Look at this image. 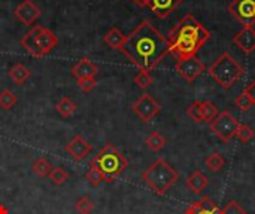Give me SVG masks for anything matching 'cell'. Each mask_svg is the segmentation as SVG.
<instances>
[{"label": "cell", "instance_id": "8fae6325", "mask_svg": "<svg viewBox=\"0 0 255 214\" xmlns=\"http://www.w3.org/2000/svg\"><path fill=\"white\" fill-rule=\"evenodd\" d=\"M66 153L76 162L82 161L87 155H90V152L93 150L91 143H88L82 136H75L66 146H64Z\"/></svg>", "mask_w": 255, "mask_h": 214}, {"label": "cell", "instance_id": "3957f363", "mask_svg": "<svg viewBox=\"0 0 255 214\" xmlns=\"http://www.w3.org/2000/svg\"><path fill=\"white\" fill-rule=\"evenodd\" d=\"M90 167H97L102 171L105 182L112 183L126 171V168L128 167V161L114 144L108 143L91 159Z\"/></svg>", "mask_w": 255, "mask_h": 214}, {"label": "cell", "instance_id": "7a4b0ae2", "mask_svg": "<svg viewBox=\"0 0 255 214\" xmlns=\"http://www.w3.org/2000/svg\"><path fill=\"white\" fill-rule=\"evenodd\" d=\"M211 39L209 30L203 27L193 15H185L167 36L169 52L178 60L193 57Z\"/></svg>", "mask_w": 255, "mask_h": 214}, {"label": "cell", "instance_id": "4dcf8cb0", "mask_svg": "<svg viewBox=\"0 0 255 214\" xmlns=\"http://www.w3.org/2000/svg\"><path fill=\"white\" fill-rule=\"evenodd\" d=\"M85 179L91 186H99L102 182H105V177H103L102 171L97 167H90L88 173L85 174Z\"/></svg>", "mask_w": 255, "mask_h": 214}, {"label": "cell", "instance_id": "d590c367", "mask_svg": "<svg viewBox=\"0 0 255 214\" xmlns=\"http://www.w3.org/2000/svg\"><path fill=\"white\" fill-rule=\"evenodd\" d=\"M245 92L250 95V98L253 100V104L255 106V79L247 86V88H245Z\"/></svg>", "mask_w": 255, "mask_h": 214}, {"label": "cell", "instance_id": "83f0119b", "mask_svg": "<svg viewBox=\"0 0 255 214\" xmlns=\"http://www.w3.org/2000/svg\"><path fill=\"white\" fill-rule=\"evenodd\" d=\"M152 76L148 70H140L136 76H134V83L140 88V89H148L152 85Z\"/></svg>", "mask_w": 255, "mask_h": 214}, {"label": "cell", "instance_id": "52a82bcc", "mask_svg": "<svg viewBox=\"0 0 255 214\" xmlns=\"http://www.w3.org/2000/svg\"><path fill=\"white\" fill-rule=\"evenodd\" d=\"M133 112L139 116V119L145 124L151 122L161 110V106L158 104V101L149 95V94H142L131 106Z\"/></svg>", "mask_w": 255, "mask_h": 214}, {"label": "cell", "instance_id": "44dd1931", "mask_svg": "<svg viewBox=\"0 0 255 214\" xmlns=\"http://www.w3.org/2000/svg\"><path fill=\"white\" fill-rule=\"evenodd\" d=\"M57 112L63 118H70L76 112V103L73 100H70L69 97H63L57 103Z\"/></svg>", "mask_w": 255, "mask_h": 214}, {"label": "cell", "instance_id": "603a6c76", "mask_svg": "<svg viewBox=\"0 0 255 214\" xmlns=\"http://www.w3.org/2000/svg\"><path fill=\"white\" fill-rule=\"evenodd\" d=\"M145 143H146V146H148L152 152H158V150H161V149L167 144V140H166L160 133L154 131V133H151V134L146 137Z\"/></svg>", "mask_w": 255, "mask_h": 214}, {"label": "cell", "instance_id": "e575fe53", "mask_svg": "<svg viewBox=\"0 0 255 214\" xmlns=\"http://www.w3.org/2000/svg\"><path fill=\"white\" fill-rule=\"evenodd\" d=\"M97 82H96V77H82V79H78V86L81 91L84 92H90L96 88Z\"/></svg>", "mask_w": 255, "mask_h": 214}, {"label": "cell", "instance_id": "9a60e30c", "mask_svg": "<svg viewBox=\"0 0 255 214\" xmlns=\"http://www.w3.org/2000/svg\"><path fill=\"white\" fill-rule=\"evenodd\" d=\"M97 73H99V67L90 58H81L72 67V76L76 77V80L82 77H96Z\"/></svg>", "mask_w": 255, "mask_h": 214}, {"label": "cell", "instance_id": "8d00e7d4", "mask_svg": "<svg viewBox=\"0 0 255 214\" xmlns=\"http://www.w3.org/2000/svg\"><path fill=\"white\" fill-rule=\"evenodd\" d=\"M134 4H137V6H140V7H143V6H146L148 4V0H131Z\"/></svg>", "mask_w": 255, "mask_h": 214}, {"label": "cell", "instance_id": "d6a6232c", "mask_svg": "<svg viewBox=\"0 0 255 214\" xmlns=\"http://www.w3.org/2000/svg\"><path fill=\"white\" fill-rule=\"evenodd\" d=\"M235 104L239 107V110H242V112H248L254 104H253V100L250 98V95L244 91L238 98H236V101H235Z\"/></svg>", "mask_w": 255, "mask_h": 214}, {"label": "cell", "instance_id": "f35d334b", "mask_svg": "<svg viewBox=\"0 0 255 214\" xmlns=\"http://www.w3.org/2000/svg\"><path fill=\"white\" fill-rule=\"evenodd\" d=\"M0 214H9V213H7V210H6V207H4V206H0Z\"/></svg>", "mask_w": 255, "mask_h": 214}, {"label": "cell", "instance_id": "cb8c5ba5", "mask_svg": "<svg viewBox=\"0 0 255 214\" xmlns=\"http://www.w3.org/2000/svg\"><path fill=\"white\" fill-rule=\"evenodd\" d=\"M218 113H220L218 107L212 101H209V100L202 101V118H203V122L211 124L218 116Z\"/></svg>", "mask_w": 255, "mask_h": 214}, {"label": "cell", "instance_id": "7c38bea8", "mask_svg": "<svg viewBox=\"0 0 255 214\" xmlns=\"http://www.w3.org/2000/svg\"><path fill=\"white\" fill-rule=\"evenodd\" d=\"M15 16L24 25H31L40 16V9L31 0H22L13 10Z\"/></svg>", "mask_w": 255, "mask_h": 214}, {"label": "cell", "instance_id": "6da1fadb", "mask_svg": "<svg viewBox=\"0 0 255 214\" xmlns=\"http://www.w3.org/2000/svg\"><path fill=\"white\" fill-rule=\"evenodd\" d=\"M131 64L151 71L169 54V42L148 19L142 21L127 37L120 49Z\"/></svg>", "mask_w": 255, "mask_h": 214}, {"label": "cell", "instance_id": "f1b7e54d", "mask_svg": "<svg viewBox=\"0 0 255 214\" xmlns=\"http://www.w3.org/2000/svg\"><path fill=\"white\" fill-rule=\"evenodd\" d=\"M75 209L79 214H91L94 212V203L88 198V197H81L76 204Z\"/></svg>", "mask_w": 255, "mask_h": 214}, {"label": "cell", "instance_id": "74e56055", "mask_svg": "<svg viewBox=\"0 0 255 214\" xmlns=\"http://www.w3.org/2000/svg\"><path fill=\"white\" fill-rule=\"evenodd\" d=\"M184 214H196V213H194V210H193V207L190 206V207H188V209L185 210V213H184Z\"/></svg>", "mask_w": 255, "mask_h": 214}, {"label": "cell", "instance_id": "f546056e", "mask_svg": "<svg viewBox=\"0 0 255 214\" xmlns=\"http://www.w3.org/2000/svg\"><path fill=\"white\" fill-rule=\"evenodd\" d=\"M255 133L254 130L248 125V124H241L236 133V137L242 142V143H248L254 139Z\"/></svg>", "mask_w": 255, "mask_h": 214}, {"label": "cell", "instance_id": "836d02e7", "mask_svg": "<svg viewBox=\"0 0 255 214\" xmlns=\"http://www.w3.org/2000/svg\"><path fill=\"white\" fill-rule=\"evenodd\" d=\"M223 214H248L247 210L238 203V201H230L223 210H221Z\"/></svg>", "mask_w": 255, "mask_h": 214}, {"label": "cell", "instance_id": "1f68e13d", "mask_svg": "<svg viewBox=\"0 0 255 214\" xmlns=\"http://www.w3.org/2000/svg\"><path fill=\"white\" fill-rule=\"evenodd\" d=\"M187 113H188V116H190L194 122L202 124V122H203V118H202V101H194V103L188 107Z\"/></svg>", "mask_w": 255, "mask_h": 214}, {"label": "cell", "instance_id": "e0dca14e", "mask_svg": "<svg viewBox=\"0 0 255 214\" xmlns=\"http://www.w3.org/2000/svg\"><path fill=\"white\" fill-rule=\"evenodd\" d=\"M187 186L194 192V194H202L206 188H208V185H209V180H208V177L200 171V170H196L188 179H187Z\"/></svg>", "mask_w": 255, "mask_h": 214}, {"label": "cell", "instance_id": "ffe728a7", "mask_svg": "<svg viewBox=\"0 0 255 214\" xmlns=\"http://www.w3.org/2000/svg\"><path fill=\"white\" fill-rule=\"evenodd\" d=\"M191 207L196 214H223L221 210L217 207V204L212 203L208 197H203L202 200L193 203Z\"/></svg>", "mask_w": 255, "mask_h": 214}, {"label": "cell", "instance_id": "5b68a950", "mask_svg": "<svg viewBox=\"0 0 255 214\" xmlns=\"http://www.w3.org/2000/svg\"><path fill=\"white\" fill-rule=\"evenodd\" d=\"M244 67L233 58L230 52H223L209 67V74L224 89L232 88L244 74Z\"/></svg>", "mask_w": 255, "mask_h": 214}, {"label": "cell", "instance_id": "d6986e66", "mask_svg": "<svg viewBox=\"0 0 255 214\" xmlns=\"http://www.w3.org/2000/svg\"><path fill=\"white\" fill-rule=\"evenodd\" d=\"M37 28H39V25H34L33 28H30L24 36H22V39H21V46L31 55V57H36V58H39V55H37V48H36V33H37Z\"/></svg>", "mask_w": 255, "mask_h": 214}, {"label": "cell", "instance_id": "8992f818", "mask_svg": "<svg viewBox=\"0 0 255 214\" xmlns=\"http://www.w3.org/2000/svg\"><path fill=\"white\" fill-rule=\"evenodd\" d=\"M239 125V121L229 110L218 113V116L209 124L211 131L224 143H229L233 137H236Z\"/></svg>", "mask_w": 255, "mask_h": 214}, {"label": "cell", "instance_id": "7402d4cb", "mask_svg": "<svg viewBox=\"0 0 255 214\" xmlns=\"http://www.w3.org/2000/svg\"><path fill=\"white\" fill-rule=\"evenodd\" d=\"M31 170H33V173L36 174V176H39V177H48L49 176V173H51V170H52V164L46 159V158H37L34 162H33V165H31Z\"/></svg>", "mask_w": 255, "mask_h": 214}, {"label": "cell", "instance_id": "9c48e42d", "mask_svg": "<svg viewBox=\"0 0 255 214\" xmlns=\"http://www.w3.org/2000/svg\"><path fill=\"white\" fill-rule=\"evenodd\" d=\"M175 69L181 74V77H184L187 82H194L205 71V64L202 63V60L193 55V57L178 60Z\"/></svg>", "mask_w": 255, "mask_h": 214}, {"label": "cell", "instance_id": "4316f807", "mask_svg": "<svg viewBox=\"0 0 255 214\" xmlns=\"http://www.w3.org/2000/svg\"><path fill=\"white\" fill-rule=\"evenodd\" d=\"M48 177L51 179V182H52L54 185L61 186V185H64V183L67 182L69 173H67L64 168H61V167H52V170H51V173H49Z\"/></svg>", "mask_w": 255, "mask_h": 214}, {"label": "cell", "instance_id": "277c9868", "mask_svg": "<svg viewBox=\"0 0 255 214\" xmlns=\"http://www.w3.org/2000/svg\"><path fill=\"white\" fill-rule=\"evenodd\" d=\"M142 179L157 195H164L178 182L179 173L167 161L160 158L142 173Z\"/></svg>", "mask_w": 255, "mask_h": 214}, {"label": "cell", "instance_id": "ac0fdd59", "mask_svg": "<svg viewBox=\"0 0 255 214\" xmlns=\"http://www.w3.org/2000/svg\"><path fill=\"white\" fill-rule=\"evenodd\" d=\"M126 37H127V36H124V34L121 33L120 28L114 27V28H111V30L103 36V42H105L111 49L120 51V49L123 48L124 42H126Z\"/></svg>", "mask_w": 255, "mask_h": 214}, {"label": "cell", "instance_id": "4fadbf2b", "mask_svg": "<svg viewBox=\"0 0 255 214\" xmlns=\"http://www.w3.org/2000/svg\"><path fill=\"white\" fill-rule=\"evenodd\" d=\"M233 43L244 52L253 54L255 51V30L253 27H244L236 36L233 37Z\"/></svg>", "mask_w": 255, "mask_h": 214}, {"label": "cell", "instance_id": "d4e9b609", "mask_svg": "<svg viewBox=\"0 0 255 214\" xmlns=\"http://www.w3.org/2000/svg\"><path fill=\"white\" fill-rule=\"evenodd\" d=\"M205 164L206 167L211 170V171H221L226 165V159L221 153L218 152H214L212 155H209L206 159H205Z\"/></svg>", "mask_w": 255, "mask_h": 214}, {"label": "cell", "instance_id": "5bb4252c", "mask_svg": "<svg viewBox=\"0 0 255 214\" xmlns=\"http://www.w3.org/2000/svg\"><path fill=\"white\" fill-rule=\"evenodd\" d=\"M182 0H148V7L160 18L166 19L173 10L179 7Z\"/></svg>", "mask_w": 255, "mask_h": 214}, {"label": "cell", "instance_id": "484cf974", "mask_svg": "<svg viewBox=\"0 0 255 214\" xmlns=\"http://www.w3.org/2000/svg\"><path fill=\"white\" fill-rule=\"evenodd\" d=\"M16 103H18V98L10 89H3L0 92V107L3 110H10Z\"/></svg>", "mask_w": 255, "mask_h": 214}, {"label": "cell", "instance_id": "ba28073f", "mask_svg": "<svg viewBox=\"0 0 255 214\" xmlns=\"http://www.w3.org/2000/svg\"><path fill=\"white\" fill-rule=\"evenodd\" d=\"M229 12L244 27H253L255 24V0H233L229 4Z\"/></svg>", "mask_w": 255, "mask_h": 214}, {"label": "cell", "instance_id": "30bf717a", "mask_svg": "<svg viewBox=\"0 0 255 214\" xmlns=\"http://www.w3.org/2000/svg\"><path fill=\"white\" fill-rule=\"evenodd\" d=\"M58 43V39L54 31L39 25L37 33H36V48H37V55L39 58L46 57Z\"/></svg>", "mask_w": 255, "mask_h": 214}, {"label": "cell", "instance_id": "2e32d148", "mask_svg": "<svg viewBox=\"0 0 255 214\" xmlns=\"http://www.w3.org/2000/svg\"><path fill=\"white\" fill-rule=\"evenodd\" d=\"M9 77L12 79V82H13L15 85L21 86V85H24V83L31 77V71H30V69L25 67L24 64L16 63L15 66L10 67V70H9Z\"/></svg>", "mask_w": 255, "mask_h": 214}]
</instances>
